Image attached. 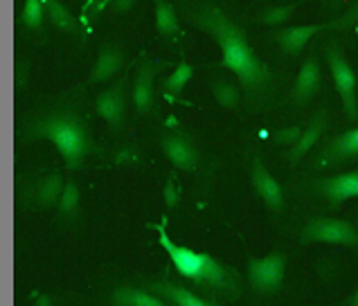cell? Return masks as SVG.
<instances>
[{
  "label": "cell",
  "instance_id": "1",
  "mask_svg": "<svg viewBox=\"0 0 358 306\" xmlns=\"http://www.w3.org/2000/svg\"><path fill=\"white\" fill-rule=\"evenodd\" d=\"M187 20L217 41L221 48V66L237 75L245 93L252 97L268 95L273 88L271 68L257 57L245 32L221 7L214 3H196L187 9Z\"/></svg>",
  "mask_w": 358,
  "mask_h": 306
},
{
  "label": "cell",
  "instance_id": "2",
  "mask_svg": "<svg viewBox=\"0 0 358 306\" xmlns=\"http://www.w3.org/2000/svg\"><path fill=\"white\" fill-rule=\"evenodd\" d=\"M158 230V241L160 246L165 248V252L169 254V259L173 263V268L178 270V275H182L185 279L189 282H196V284H206V286L212 289H230L234 284V275L219 263L210 254H203V252H194L185 246H178L173 243L167 232L162 230V226H153Z\"/></svg>",
  "mask_w": 358,
  "mask_h": 306
},
{
  "label": "cell",
  "instance_id": "3",
  "mask_svg": "<svg viewBox=\"0 0 358 306\" xmlns=\"http://www.w3.org/2000/svg\"><path fill=\"white\" fill-rule=\"evenodd\" d=\"M29 138L52 142L68 167H77L90 149L88 131L75 115H50L38 119L29 129Z\"/></svg>",
  "mask_w": 358,
  "mask_h": 306
},
{
  "label": "cell",
  "instance_id": "4",
  "mask_svg": "<svg viewBox=\"0 0 358 306\" xmlns=\"http://www.w3.org/2000/svg\"><path fill=\"white\" fill-rule=\"evenodd\" d=\"M327 64H329V70H331L334 86L343 99V108H345L347 119H356L358 117V104H356V84L358 81H356L354 68L347 64L345 54L336 45L327 48Z\"/></svg>",
  "mask_w": 358,
  "mask_h": 306
},
{
  "label": "cell",
  "instance_id": "5",
  "mask_svg": "<svg viewBox=\"0 0 358 306\" xmlns=\"http://www.w3.org/2000/svg\"><path fill=\"white\" fill-rule=\"evenodd\" d=\"M304 243H341V246H356L358 232L347 221L338 219H313L302 232Z\"/></svg>",
  "mask_w": 358,
  "mask_h": 306
},
{
  "label": "cell",
  "instance_id": "6",
  "mask_svg": "<svg viewBox=\"0 0 358 306\" xmlns=\"http://www.w3.org/2000/svg\"><path fill=\"white\" fill-rule=\"evenodd\" d=\"M127 81H129V73L122 75V79H117L113 86H108L104 93H99V97H97V113H99V117H104V122L110 129H120L124 124Z\"/></svg>",
  "mask_w": 358,
  "mask_h": 306
},
{
  "label": "cell",
  "instance_id": "7",
  "mask_svg": "<svg viewBox=\"0 0 358 306\" xmlns=\"http://www.w3.org/2000/svg\"><path fill=\"white\" fill-rule=\"evenodd\" d=\"M286 270V257L284 254H268L264 259H250L248 275H250V284L257 291H273L282 284Z\"/></svg>",
  "mask_w": 358,
  "mask_h": 306
},
{
  "label": "cell",
  "instance_id": "8",
  "mask_svg": "<svg viewBox=\"0 0 358 306\" xmlns=\"http://www.w3.org/2000/svg\"><path fill=\"white\" fill-rule=\"evenodd\" d=\"M341 23H320V25H295V27H284L280 29L275 38H278L280 48L284 50L286 54L291 57H298L302 54V50L309 45V41L318 34V32H324V29L329 27H338Z\"/></svg>",
  "mask_w": 358,
  "mask_h": 306
},
{
  "label": "cell",
  "instance_id": "9",
  "mask_svg": "<svg viewBox=\"0 0 358 306\" xmlns=\"http://www.w3.org/2000/svg\"><path fill=\"white\" fill-rule=\"evenodd\" d=\"M162 68V64H156V61H142L136 79H133V90H131V99L140 113H147L153 106V81H156L158 70Z\"/></svg>",
  "mask_w": 358,
  "mask_h": 306
},
{
  "label": "cell",
  "instance_id": "10",
  "mask_svg": "<svg viewBox=\"0 0 358 306\" xmlns=\"http://www.w3.org/2000/svg\"><path fill=\"white\" fill-rule=\"evenodd\" d=\"M320 194L331 203V205H341V203L358 198V171L341 173V176H331L318 182Z\"/></svg>",
  "mask_w": 358,
  "mask_h": 306
},
{
  "label": "cell",
  "instance_id": "11",
  "mask_svg": "<svg viewBox=\"0 0 358 306\" xmlns=\"http://www.w3.org/2000/svg\"><path fill=\"white\" fill-rule=\"evenodd\" d=\"M162 151L169 158L173 167H178L182 171H194L199 162V153L194 149V145L182 136H165L162 138Z\"/></svg>",
  "mask_w": 358,
  "mask_h": 306
},
{
  "label": "cell",
  "instance_id": "12",
  "mask_svg": "<svg viewBox=\"0 0 358 306\" xmlns=\"http://www.w3.org/2000/svg\"><path fill=\"white\" fill-rule=\"evenodd\" d=\"M322 86V75H320V66L315 57H309L302 64L298 79H295V86H293V99L295 104H306L315 93L320 90Z\"/></svg>",
  "mask_w": 358,
  "mask_h": 306
},
{
  "label": "cell",
  "instance_id": "13",
  "mask_svg": "<svg viewBox=\"0 0 358 306\" xmlns=\"http://www.w3.org/2000/svg\"><path fill=\"white\" fill-rule=\"evenodd\" d=\"M122 66H124V52L115 45H104L99 50L95 66L88 75V84H104V81L113 79Z\"/></svg>",
  "mask_w": 358,
  "mask_h": 306
},
{
  "label": "cell",
  "instance_id": "14",
  "mask_svg": "<svg viewBox=\"0 0 358 306\" xmlns=\"http://www.w3.org/2000/svg\"><path fill=\"white\" fill-rule=\"evenodd\" d=\"M252 187L257 189L262 201L271 210H282V205H284V194H282L280 182L271 176L268 169H266L259 160H255V165H252Z\"/></svg>",
  "mask_w": 358,
  "mask_h": 306
},
{
  "label": "cell",
  "instance_id": "15",
  "mask_svg": "<svg viewBox=\"0 0 358 306\" xmlns=\"http://www.w3.org/2000/svg\"><path fill=\"white\" fill-rule=\"evenodd\" d=\"M324 129H327V110H320V113L315 115V119L311 122V124L304 129V133L298 140V145L291 149V162L302 160L306 153H309L315 147V142L320 140V136L324 133Z\"/></svg>",
  "mask_w": 358,
  "mask_h": 306
},
{
  "label": "cell",
  "instance_id": "16",
  "mask_svg": "<svg viewBox=\"0 0 358 306\" xmlns=\"http://www.w3.org/2000/svg\"><path fill=\"white\" fill-rule=\"evenodd\" d=\"M64 176H61L59 171H52L50 176H45L43 180L38 182L36 189H34V203L38 207H52L55 203L61 198V194H64Z\"/></svg>",
  "mask_w": 358,
  "mask_h": 306
},
{
  "label": "cell",
  "instance_id": "17",
  "mask_svg": "<svg viewBox=\"0 0 358 306\" xmlns=\"http://www.w3.org/2000/svg\"><path fill=\"white\" fill-rule=\"evenodd\" d=\"M327 160H350V158H358V129H352L343 133L341 138H336L329 147L324 151Z\"/></svg>",
  "mask_w": 358,
  "mask_h": 306
},
{
  "label": "cell",
  "instance_id": "18",
  "mask_svg": "<svg viewBox=\"0 0 358 306\" xmlns=\"http://www.w3.org/2000/svg\"><path fill=\"white\" fill-rule=\"evenodd\" d=\"M151 291H156L160 298L169 300L171 304L176 306H214L206 300L196 298L194 293L180 289V286H173V284H151Z\"/></svg>",
  "mask_w": 358,
  "mask_h": 306
},
{
  "label": "cell",
  "instance_id": "19",
  "mask_svg": "<svg viewBox=\"0 0 358 306\" xmlns=\"http://www.w3.org/2000/svg\"><path fill=\"white\" fill-rule=\"evenodd\" d=\"M153 14H156V32L160 36H173L178 34V16L167 0H153Z\"/></svg>",
  "mask_w": 358,
  "mask_h": 306
},
{
  "label": "cell",
  "instance_id": "20",
  "mask_svg": "<svg viewBox=\"0 0 358 306\" xmlns=\"http://www.w3.org/2000/svg\"><path fill=\"white\" fill-rule=\"evenodd\" d=\"M113 304L115 306H167L156 295H149L138 289H120L113 293Z\"/></svg>",
  "mask_w": 358,
  "mask_h": 306
},
{
  "label": "cell",
  "instance_id": "21",
  "mask_svg": "<svg viewBox=\"0 0 358 306\" xmlns=\"http://www.w3.org/2000/svg\"><path fill=\"white\" fill-rule=\"evenodd\" d=\"M43 5L48 9V14H50V20L59 27V29H64V32H77V20L75 16L68 12V9L59 3V0H43Z\"/></svg>",
  "mask_w": 358,
  "mask_h": 306
},
{
  "label": "cell",
  "instance_id": "22",
  "mask_svg": "<svg viewBox=\"0 0 358 306\" xmlns=\"http://www.w3.org/2000/svg\"><path fill=\"white\" fill-rule=\"evenodd\" d=\"M212 95L223 108H237L239 106V88L230 79L212 81Z\"/></svg>",
  "mask_w": 358,
  "mask_h": 306
},
{
  "label": "cell",
  "instance_id": "23",
  "mask_svg": "<svg viewBox=\"0 0 358 306\" xmlns=\"http://www.w3.org/2000/svg\"><path fill=\"white\" fill-rule=\"evenodd\" d=\"M194 77V66L187 64V61H180L176 66V70L165 79V90L169 95H180L182 88L187 86V81Z\"/></svg>",
  "mask_w": 358,
  "mask_h": 306
},
{
  "label": "cell",
  "instance_id": "24",
  "mask_svg": "<svg viewBox=\"0 0 358 306\" xmlns=\"http://www.w3.org/2000/svg\"><path fill=\"white\" fill-rule=\"evenodd\" d=\"M43 16H45V5L43 0H25L23 12H20V23L27 29H41L43 25Z\"/></svg>",
  "mask_w": 358,
  "mask_h": 306
},
{
  "label": "cell",
  "instance_id": "25",
  "mask_svg": "<svg viewBox=\"0 0 358 306\" xmlns=\"http://www.w3.org/2000/svg\"><path fill=\"white\" fill-rule=\"evenodd\" d=\"M302 3H304V0H295V3L284 5V7H268V9H264V12H262L259 20L266 25H282L284 20L295 12V7H300Z\"/></svg>",
  "mask_w": 358,
  "mask_h": 306
},
{
  "label": "cell",
  "instance_id": "26",
  "mask_svg": "<svg viewBox=\"0 0 358 306\" xmlns=\"http://www.w3.org/2000/svg\"><path fill=\"white\" fill-rule=\"evenodd\" d=\"M79 205V189L75 182H66L64 194L59 198V212L61 214H73Z\"/></svg>",
  "mask_w": 358,
  "mask_h": 306
},
{
  "label": "cell",
  "instance_id": "27",
  "mask_svg": "<svg viewBox=\"0 0 358 306\" xmlns=\"http://www.w3.org/2000/svg\"><path fill=\"white\" fill-rule=\"evenodd\" d=\"M302 133L304 131L300 129V126H291V129H282V131H278V133H275V145L278 147H289V145H298V140L302 138Z\"/></svg>",
  "mask_w": 358,
  "mask_h": 306
},
{
  "label": "cell",
  "instance_id": "28",
  "mask_svg": "<svg viewBox=\"0 0 358 306\" xmlns=\"http://www.w3.org/2000/svg\"><path fill=\"white\" fill-rule=\"evenodd\" d=\"M178 198H180V189H178V180L176 178H167L165 182V203L169 210H176L178 207Z\"/></svg>",
  "mask_w": 358,
  "mask_h": 306
},
{
  "label": "cell",
  "instance_id": "29",
  "mask_svg": "<svg viewBox=\"0 0 358 306\" xmlns=\"http://www.w3.org/2000/svg\"><path fill=\"white\" fill-rule=\"evenodd\" d=\"M136 5V0H99V5L93 9V14H99V12H104L106 7H113L115 12H120V14H124V12H129V9Z\"/></svg>",
  "mask_w": 358,
  "mask_h": 306
},
{
  "label": "cell",
  "instance_id": "30",
  "mask_svg": "<svg viewBox=\"0 0 358 306\" xmlns=\"http://www.w3.org/2000/svg\"><path fill=\"white\" fill-rule=\"evenodd\" d=\"M97 5H99V0H86V3H84V14H88L90 9L97 7Z\"/></svg>",
  "mask_w": 358,
  "mask_h": 306
},
{
  "label": "cell",
  "instance_id": "31",
  "mask_svg": "<svg viewBox=\"0 0 358 306\" xmlns=\"http://www.w3.org/2000/svg\"><path fill=\"white\" fill-rule=\"evenodd\" d=\"M347 306H358V289H356V293L350 298V302H347Z\"/></svg>",
  "mask_w": 358,
  "mask_h": 306
},
{
  "label": "cell",
  "instance_id": "32",
  "mask_svg": "<svg viewBox=\"0 0 358 306\" xmlns=\"http://www.w3.org/2000/svg\"><path fill=\"white\" fill-rule=\"evenodd\" d=\"M48 304H52V300H41L38 306H48Z\"/></svg>",
  "mask_w": 358,
  "mask_h": 306
}]
</instances>
